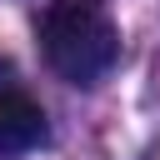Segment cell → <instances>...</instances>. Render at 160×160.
I'll return each mask as SVG.
<instances>
[{
	"label": "cell",
	"mask_w": 160,
	"mask_h": 160,
	"mask_svg": "<svg viewBox=\"0 0 160 160\" xmlns=\"http://www.w3.org/2000/svg\"><path fill=\"white\" fill-rule=\"evenodd\" d=\"M45 110L20 90H0V160L45 145Z\"/></svg>",
	"instance_id": "obj_2"
},
{
	"label": "cell",
	"mask_w": 160,
	"mask_h": 160,
	"mask_svg": "<svg viewBox=\"0 0 160 160\" xmlns=\"http://www.w3.org/2000/svg\"><path fill=\"white\" fill-rule=\"evenodd\" d=\"M40 50L70 85H95L120 60V30L105 0H50L40 10Z\"/></svg>",
	"instance_id": "obj_1"
}]
</instances>
